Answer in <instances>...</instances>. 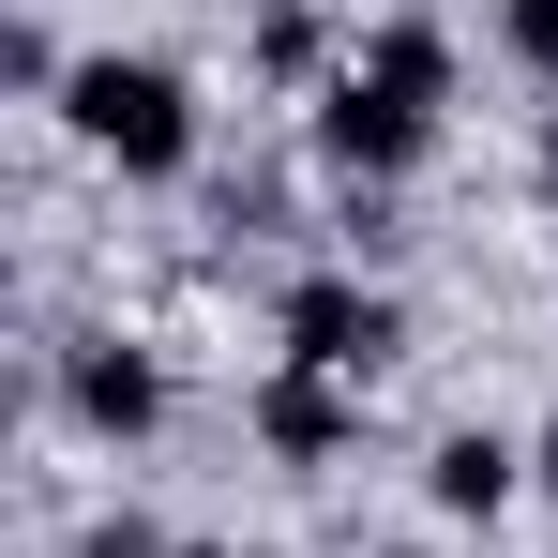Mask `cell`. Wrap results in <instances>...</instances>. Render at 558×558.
Segmentation results:
<instances>
[{
    "mask_svg": "<svg viewBox=\"0 0 558 558\" xmlns=\"http://www.w3.org/2000/svg\"><path fill=\"white\" fill-rule=\"evenodd\" d=\"M438 106H453V31H438V15H392L363 61L317 92V151L377 196V182H408V167L438 151Z\"/></svg>",
    "mask_w": 558,
    "mask_h": 558,
    "instance_id": "cell-1",
    "label": "cell"
},
{
    "mask_svg": "<svg viewBox=\"0 0 558 558\" xmlns=\"http://www.w3.org/2000/svg\"><path fill=\"white\" fill-rule=\"evenodd\" d=\"M61 121L92 136L121 182H182V167H196V92L167 76V61H76Z\"/></svg>",
    "mask_w": 558,
    "mask_h": 558,
    "instance_id": "cell-2",
    "label": "cell"
},
{
    "mask_svg": "<svg viewBox=\"0 0 558 558\" xmlns=\"http://www.w3.org/2000/svg\"><path fill=\"white\" fill-rule=\"evenodd\" d=\"M287 363H317V377H377L392 348H408V317H392V287H363V272H302L287 287Z\"/></svg>",
    "mask_w": 558,
    "mask_h": 558,
    "instance_id": "cell-3",
    "label": "cell"
},
{
    "mask_svg": "<svg viewBox=\"0 0 558 558\" xmlns=\"http://www.w3.org/2000/svg\"><path fill=\"white\" fill-rule=\"evenodd\" d=\"M61 408H76L92 438H151V423H167V363L121 348V332H92V348L61 363Z\"/></svg>",
    "mask_w": 558,
    "mask_h": 558,
    "instance_id": "cell-4",
    "label": "cell"
},
{
    "mask_svg": "<svg viewBox=\"0 0 558 558\" xmlns=\"http://www.w3.org/2000/svg\"><path fill=\"white\" fill-rule=\"evenodd\" d=\"M257 438H272L287 468H332V453H348V377H317V363L257 377Z\"/></svg>",
    "mask_w": 558,
    "mask_h": 558,
    "instance_id": "cell-5",
    "label": "cell"
},
{
    "mask_svg": "<svg viewBox=\"0 0 558 558\" xmlns=\"http://www.w3.org/2000/svg\"><path fill=\"white\" fill-rule=\"evenodd\" d=\"M423 483H438V513H498V498L529 483V453H513L498 423H453V438L423 453Z\"/></svg>",
    "mask_w": 558,
    "mask_h": 558,
    "instance_id": "cell-6",
    "label": "cell"
},
{
    "mask_svg": "<svg viewBox=\"0 0 558 558\" xmlns=\"http://www.w3.org/2000/svg\"><path fill=\"white\" fill-rule=\"evenodd\" d=\"M317 46H332V31H317L302 0H272V15H257V76H317Z\"/></svg>",
    "mask_w": 558,
    "mask_h": 558,
    "instance_id": "cell-7",
    "label": "cell"
},
{
    "mask_svg": "<svg viewBox=\"0 0 558 558\" xmlns=\"http://www.w3.org/2000/svg\"><path fill=\"white\" fill-rule=\"evenodd\" d=\"M0 76H15V92H76V61L46 46V15H15V31H0Z\"/></svg>",
    "mask_w": 558,
    "mask_h": 558,
    "instance_id": "cell-8",
    "label": "cell"
},
{
    "mask_svg": "<svg viewBox=\"0 0 558 558\" xmlns=\"http://www.w3.org/2000/svg\"><path fill=\"white\" fill-rule=\"evenodd\" d=\"M498 46H513L529 76H558V0H498Z\"/></svg>",
    "mask_w": 558,
    "mask_h": 558,
    "instance_id": "cell-9",
    "label": "cell"
},
{
    "mask_svg": "<svg viewBox=\"0 0 558 558\" xmlns=\"http://www.w3.org/2000/svg\"><path fill=\"white\" fill-rule=\"evenodd\" d=\"M76 558H182V544H167V529H136V513H106V529H92Z\"/></svg>",
    "mask_w": 558,
    "mask_h": 558,
    "instance_id": "cell-10",
    "label": "cell"
},
{
    "mask_svg": "<svg viewBox=\"0 0 558 558\" xmlns=\"http://www.w3.org/2000/svg\"><path fill=\"white\" fill-rule=\"evenodd\" d=\"M529 483H544V498H558V423H544V438H529Z\"/></svg>",
    "mask_w": 558,
    "mask_h": 558,
    "instance_id": "cell-11",
    "label": "cell"
},
{
    "mask_svg": "<svg viewBox=\"0 0 558 558\" xmlns=\"http://www.w3.org/2000/svg\"><path fill=\"white\" fill-rule=\"evenodd\" d=\"M544 196H558V106H544Z\"/></svg>",
    "mask_w": 558,
    "mask_h": 558,
    "instance_id": "cell-12",
    "label": "cell"
},
{
    "mask_svg": "<svg viewBox=\"0 0 558 558\" xmlns=\"http://www.w3.org/2000/svg\"><path fill=\"white\" fill-rule=\"evenodd\" d=\"M182 558H242V544H182ZM257 558H272V544H257Z\"/></svg>",
    "mask_w": 558,
    "mask_h": 558,
    "instance_id": "cell-13",
    "label": "cell"
},
{
    "mask_svg": "<svg viewBox=\"0 0 558 558\" xmlns=\"http://www.w3.org/2000/svg\"><path fill=\"white\" fill-rule=\"evenodd\" d=\"M392 558H423V544H392Z\"/></svg>",
    "mask_w": 558,
    "mask_h": 558,
    "instance_id": "cell-14",
    "label": "cell"
}]
</instances>
